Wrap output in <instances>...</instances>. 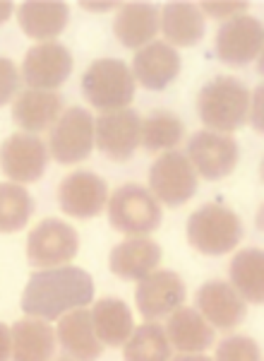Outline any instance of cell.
Masks as SVG:
<instances>
[{"instance_id":"obj_32","label":"cell","mask_w":264,"mask_h":361,"mask_svg":"<svg viewBox=\"0 0 264 361\" xmlns=\"http://www.w3.org/2000/svg\"><path fill=\"white\" fill-rule=\"evenodd\" d=\"M199 13L207 15V17H214V20H233V17H240L245 15L248 10V3L243 0H233V3H219V0H204V3H197Z\"/></svg>"},{"instance_id":"obj_34","label":"cell","mask_w":264,"mask_h":361,"mask_svg":"<svg viewBox=\"0 0 264 361\" xmlns=\"http://www.w3.org/2000/svg\"><path fill=\"white\" fill-rule=\"evenodd\" d=\"M252 111H250V121H252V128H255L257 133H262V87H257L255 94H252Z\"/></svg>"},{"instance_id":"obj_19","label":"cell","mask_w":264,"mask_h":361,"mask_svg":"<svg viewBox=\"0 0 264 361\" xmlns=\"http://www.w3.org/2000/svg\"><path fill=\"white\" fill-rule=\"evenodd\" d=\"M161 260V246L146 236H127L108 255V267L120 279H142L156 270Z\"/></svg>"},{"instance_id":"obj_21","label":"cell","mask_w":264,"mask_h":361,"mask_svg":"<svg viewBox=\"0 0 264 361\" xmlns=\"http://www.w3.org/2000/svg\"><path fill=\"white\" fill-rule=\"evenodd\" d=\"M56 337L75 361H96L103 352V345L94 333L92 313L87 308H75V311L61 316Z\"/></svg>"},{"instance_id":"obj_31","label":"cell","mask_w":264,"mask_h":361,"mask_svg":"<svg viewBox=\"0 0 264 361\" xmlns=\"http://www.w3.org/2000/svg\"><path fill=\"white\" fill-rule=\"evenodd\" d=\"M214 361H262V352L252 337L231 335L216 345Z\"/></svg>"},{"instance_id":"obj_13","label":"cell","mask_w":264,"mask_h":361,"mask_svg":"<svg viewBox=\"0 0 264 361\" xmlns=\"http://www.w3.org/2000/svg\"><path fill=\"white\" fill-rule=\"evenodd\" d=\"M94 142L111 161H125L139 145V116L132 109L106 111L94 121Z\"/></svg>"},{"instance_id":"obj_3","label":"cell","mask_w":264,"mask_h":361,"mask_svg":"<svg viewBox=\"0 0 264 361\" xmlns=\"http://www.w3.org/2000/svg\"><path fill=\"white\" fill-rule=\"evenodd\" d=\"M187 243L204 255H224L238 246L243 224L238 214L219 202H207L187 217Z\"/></svg>"},{"instance_id":"obj_37","label":"cell","mask_w":264,"mask_h":361,"mask_svg":"<svg viewBox=\"0 0 264 361\" xmlns=\"http://www.w3.org/2000/svg\"><path fill=\"white\" fill-rule=\"evenodd\" d=\"M168 361H211V359L204 357V354H178V357H173Z\"/></svg>"},{"instance_id":"obj_24","label":"cell","mask_w":264,"mask_h":361,"mask_svg":"<svg viewBox=\"0 0 264 361\" xmlns=\"http://www.w3.org/2000/svg\"><path fill=\"white\" fill-rule=\"evenodd\" d=\"M68 5L61 0H27L17 10V25L29 39L53 42L68 25Z\"/></svg>"},{"instance_id":"obj_25","label":"cell","mask_w":264,"mask_h":361,"mask_svg":"<svg viewBox=\"0 0 264 361\" xmlns=\"http://www.w3.org/2000/svg\"><path fill=\"white\" fill-rule=\"evenodd\" d=\"M158 32V10L151 3H122L113 20V34L125 49H142Z\"/></svg>"},{"instance_id":"obj_2","label":"cell","mask_w":264,"mask_h":361,"mask_svg":"<svg viewBox=\"0 0 264 361\" xmlns=\"http://www.w3.org/2000/svg\"><path fill=\"white\" fill-rule=\"evenodd\" d=\"M250 92L240 80L231 75H219L202 85L197 94V114L199 121L211 133L231 135L248 118Z\"/></svg>"},{"instance_id":"obj_27","label":"cell","mask_w":264,"mask_h":361,"mask_svg":"<svg viewBox=\"0 0 264 361\" xmlns=\"http://www.w3.org/2000/svg\"><path fill=\"white\" fill-rule=\"evenodd\" d=\"M262 270H264V253L262 248L252 246L243 248L233 255L231 265H228V277H231V287L240 294L245 304L260 306L264 287H262Z\"/></svg>"},{"instance_id":"obj_26","label":"cell","mask_w":264,"mask_h":361,"mask_svg":"<svg viewBox=\"0 0 264 361\" xmlns=\"http://www.w3.org/2000/svg\"><path fill=\"white\" fill-rule=\"evenodd\" d=\"M92 325L99 342L108 347H120L132 335V313L125 301L115 296H103L92 308Z\"/></svg>"},{"instance_id":"obj_22","label":"cell","mask_w":264,"mask_h":361,"mask_svg":"<svg viewBox=\"0 0 264 361\" xmlns=\"http://www.w3.org/2000/svg\"><path fill=\"white\" fill-rule=\"evenodd\" d=\"M166 340L180 354H199L214 342V328L197 313V308L180 306L166 320Z\"/></svg>"},{"instance_id":"obj_4","label":"cell","mask_w":264,"mask_h":361,"mask_svg":"<svg viewBox=\"0 0 264 361\" xmlns=\"http://www.w3.org/2000/svg\"><path fill=\"white\" fill-rule=\"evenodd\" d=\"M82 94L99 111L127 109L134 99V78L118 58H99L82 75Z\"/></svg>"},{"instance_id":"obj_7","label":"cell","mask_w":264,"mask_h":361,"mask_svg":"<svg viewBox=\"0 0 264 361\" xmlns=\"http://www.w3.org/2000/svg\"><path fill=\"white\" fill-rule=\"evenodd\" d=\"M77 231L68 222H61V219H44L27 236V260L29 265L39 267V270L68 265L77 255Z\"/></svg>"},{"instance_id":"obj_17","label":"cell","mask_w":264,"mask_h":361,"mask_svg":"<svg viewBox=\"0 0 264 361\" xmlns=\"http://www.w3.org/2000/svg\"><path fill=\"white\" fill-rule=\"evenodd\" d=\"M130 73L144 90H166L180 73V56L166 42H151L134 51Z\"/></svg>"},{"instance_id":"obj_18","label":"cell","mask_w":264,"mask_h":361,"mask_svg":"<svg viewBox=\"0 0 264 361\" xmlns=\"http://www.w3.org/2000/svg\"><path fill=\"white\" fill-rule=\"evenodd\" d=\"M63 99L56 92L22 90L13 99V121L20 130L37 135L41 130H51V126L61 118Z\"/></svg>"},{"instance_id":"obj_30","label":"cell","mask_w":264,"mask_h":361,"mask_svg":"<svg viewBox=\"0 0 264 361\" xmlns=\"http://www.w3.org/2000/svg\"><path fill=\"white\" fill-rule=\"evenodd\" d=\"M34 209L32 195L17 183H0V234L20 231Z\"/></svg>"},{"instance_id":"obj_38","label":"cell","mask_w":264,"mask_h":361,"mask_svg":"<svg viewBox=\"0 0 264 361\" xmlns=\"http://www.w3.org/2000/svg\"><path fill=\"white\" fill-rule=\"evenodd\" d=\"M82 8H87V10H111V8H115V3H82Z\"/></svg>"},{"instance_id":"obj_39","label":"cell","mask_w":264,"mask_h":361,"mask_svg":"<svg viewBox=\"0 0 264 361\" xmlns=\"http://www.w3.org/2000/svg\"><path fill=\"white\" fill-rule=\"evenodd\" d=\"M58 361H75V359H58Z\"/></svg>"},{"instance_id":"obj_35","label":"cell","mask_w":264,"mask_h":361,"mask_svg":"<svg viewBox=\"0 0 264 361\" xmlns=\"http://www.w3.org/2000/svg\"><path fill=\"white\" fill-rule=\"evenodd\" d=\"M10 359V328L0 323V361Z\"/></svg>"},{"instance_id":"obj_23","label":"cell","mask_w":264,"mask_h":361,"mask_svg":"<svg viewBox=\"0 0 264 361\" xmlns=\"http://www.w3.org/2000/svg\"><path fill=\"white\" fill-rule=\"evenodd\" d=\"M158 27L166 37V44L180 46H195L204 37V15L199 13L197 3H185V0H173L166 3L158 13Z\"/></svg>"},{"instance_id":"obj_36","label":"cell","mask_w":264,"mask_h":361,"mask_svg":"<svg viewBox=\"0 0 264 361\" xmlns=\"http://www.w3.org/2000/svg\"><path fill=\"white\" fill-rule=\"evenodd\" d=\"M13 15V3L10 0H0V25Z\"/></svg>"},{"instance_id":"obj_11","label":"cell","mask_w":264,"mask_h":361,"mask_svg":"<svg viewBox=\"0 0 264 361\" xmlns=\"http://www.w3.org/2000/svg\"><path fill=\"white\" fill-rule=\"evenodd\" d=\"M214 54L226 66H248L262 54V22L240 15L226 20L214 39Z\"/></svg>"},{"instance_id":"obj_28","label":"cell","mask_w":264,"mask_h":361,"mask_svg":"<svg viewBox=\"0 0 264 361\" xmlns=\"http://www.w3.org/2000/svg\"><path fill=\"white\" fill-rule=\"evenodd\" d=\"M183 121L173 111L166 109H156L139 121V145L146 152H161V149H175V145L183 137Z\"/></svg>"},{"instance_id":"obj_10","label":"cell","mask_w":264,"mask_h":361,"mask_svg":"<svg viewBox=\"0 0 264 361\" xmlns=\"http://www.w3.org/2000/svg\"><path fill=\"white\" fill-rule=\"evenodd\" d=\"M46 161H49V147L39 135L15 133L0 145V171L10 178V183L22 185L41 178Z\"/></svg>"},{"instance_id":"obj_14","label":"cell","mask_w":264,"mask_h":361,"mask_svg":"<svg viewBox=\"0 0 264 361\" xmlns=\"http://www.w3.org/2000/svg\"><path fill=\"white\" fill-rule=\"evenodd\" d=\"M134 301H137V311L142 313V318L154 323L180 308L185 301V284L178 272L154 270L139 279L137 289H134Z\"/></svg>"},{"instance_id":"obj_9","label":"cell","mask_w":264,"mask_h":361,"mask_svg":"<svg viewBox=\"0 0 264 361\" xmlns=\"http://www.w3.org/2000/svg\"><path fill=\"white\" fill-rule=\"evenodd\" d=\"M187 161L207 180H219L228 176L238 164V142L233 135L211 130H197L187 140Z\"/></svg>"},{"instance_id":"obj_33","label":"cell","mask_w":264,"mask_h":361,"mask_svg":"<svg viewBox=\"0 0 264 361\" xmlns=\"http://www.w3.org/2000/svg\"><path fill=\"white\" fill-rule=\"evenodd\" d=\"M20 90V70L10 58H0V106L13 102Z\"/></svg>"},{"instance_id":"obj_29","label":"cell","mask_w":264,"mask_h":361,"mask_svg":"<svg viewBox=\"0 0 264 361\" xmlns=\"http://www.w3.org/2000/svg\"><path fill=\"white\" fill-rule=\"evenodd\" d=\"M171 345L158 323H144L132 330L122 345V361H168Z\"/></svg>"},{"instance_id":"obj_5","label":"cell","mask_w":264,"mask_h":361,"mask_svg":"<svg viewBox=\"0 0 264 361\" xmlns=\"http://www.w3.org/2000/svg\"><path fill=\"white\" fill-rule=\"evenodd\" d=\"M106 212L111 226L125 236H146L161 224L158 200L139 183H122L115 188L106 202Z\"/></svg>"},{"instance_id":"obj_15","label":"cell","mask_w":264,"mask_h":361,"mask_svg":"<svg viewBox=\"0 0 264 361\" xmlns=\"http://www.w3.org/2000/svg\"><path fill=\"white\" fill-rule=\"evenodd\" d=\"M108 202V185L92 171H73L58 185V205L65 214L77 219H92Z\"/></svg>"},{"instance_id":"obj_1","label":"cell","mask_w":264,"mask_h":361,"mask_svg":"<svg viewBox=\"0 0 264 361\" xmlns=\"http://www.w3.org/2000/svg\"><path fill=\"white\" fill-rule=\"evenodd\" d=\"M94 282L92 275L75 265L46 267L29 277L22 294V311L32 318L56 320L75 308L92 304Z\"/></svg>"},{"instance_id":"obj_20","label":"cell","mask_w":264,"mask_h":361,"mask_svg":"<svg viewBox=\"0 0 264 361\" xmlns=\"http://www.w3.org/2000/svg\"><path fill=\"white\" fill-rule=\"evenodd\" d=\"M56 352V330L41 318H22L10 328V359L51 361Z\"/></svg>"},{"instance_id":"obj_6","label":"cell","mask_w":264,"mask_h":361,"mask_svg":"<svg viewBox=\"0 0 264 361\" xmlns=\"http://www.w3.org/2000/svg\"><path fill=\"white\" fill-rule=\"evenodd\" d=\"M146 190L163 205L180 207L195 195L197 173L183 152L168 149L149 166V188Z\"/></svg>"},{"instance_id":"obj_8","label":"cell","mask_w":264,"mask_h":361,"mask_svg":"<svg viewBox=\"0 0 264 361\" xmlns=\"http://www.w3.org/2000/svg\"><path fill=\"white\" fill-rule=\"evenodd\" d=\"M94 149V118L87 109L73 106L49 130V152L58 164H77Z\"/></svg>"},{"instance_id":"obj_16","label":"cell","mask_w":264,"mask_h":361,"mask_svg":"<svg viewBox=\"0 0 264 361\" xmlns=\"http://www.w3.org/2000/svg\"><path fill=\"white\" fill-rule=\"evenodd\" d=\"M197 313L202 316L211 328L231 330L243 323L245 318V301L240 294L224 279H209L197 289Z\"/></svg>"},{"instance_id":"obj_12","label":"cell","mask_w":264,"mask_h":361,"mask_svg":"<svg viewBox=\"0 0 264 361\" xmlns=\"http://www.w3.org/2000/svg\"><path fill=\"white\" fill-rule=\"evenodd\" d=\"M70 73H73V56L58 42H41L32 46L22 61V78L29 90L51 92L65 82Z\"/></svg>"}]
</instances>
